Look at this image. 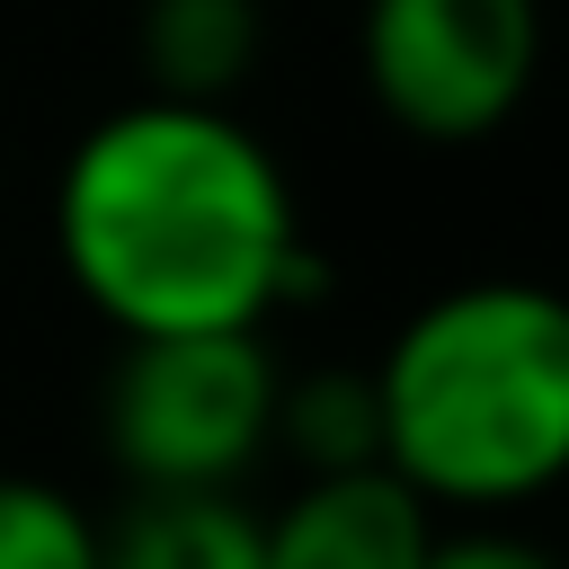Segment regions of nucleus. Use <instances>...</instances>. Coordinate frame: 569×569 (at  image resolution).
Listing matches in <instances>:
<instances>
[{"label":"nucleus","instance_id":"423d86ee","mask_svg":"<svg viewBox=\"0 0 569 569\" xmlns=\"http://www.w3.org/2000/svg\"><path fill=\"white\" fill-rule=\"evenodd\" d=\"M258 44H267L258 0H142V18H133V53H142L151 98L231 107L258 71Z\"/></svg>","mask_w":569,"mask_h":569},{"label":"nucleus","instance_id":"20e7f679","mask_svg":"<svg viewBox=\"0 0 569 569\" xmlns=\"http://www.w3.org/2000/svg\"><path fill=\"white\" fill-rule=\"evenodd\" d=\"M356 62L409 142H489L542 71V0H365Z\"/></svg>","mask_w":569,"mask_h":569},{"label":"nucleus","instance_id":"6e6552de","mask_svg":"<svg viewBox=\"0 0 569 569\" xmlns=\"http://www.w3.org/2000/svg\"><path fill=\"white\" fill-rule=\"evenodd\" d=\"M276 445L302 471H356L382 462L373 445V382L365 373H302L276 391Z\"/></svg>","mask_w":569,"mask_h":569},{"label":"nucleus","instance_id":"1a4fd4ad","mask_svg":"<svg viewBox=\"0 0 569 569\" xmlns=\"http://www.w3.org/2000/svg\"><path fill=\"white\" fill-rule=\"evenodd\" d=\"M0 569H98V516L36 471H0Z\"/></svg>","mask_w":569,"mask_h":569},{"label":"nucleus","instance_id":"39448f33","mask_svg":"<svg viewBox=\"0 0 569 569\" xmlns=\"http://www.w3.org/2000/svg\"><path fill=\"white\" fill-rule=\"evenodd\" d=\"M427 551H436V507L382 462L302 471V489L276 516H258L267 569H427Z\"/></svg>","mask_w":569,"mask_h":569},{"label":"nucleus","instance_id":"f257e3e1","mask_svg":"<svg viewBox=\"0 0 569 569\" xmlns=\"http://www.w3.org/2000/svg\"><path fill=\"white\" fill-rule=\"evenodd\" d=\"M53 249L116 338L267 329L320 293L284 160L204 98L107 107L53 178Z\"/></svg>","mask_w":569,"mask_h":569},{"label":"nucleus","instance_id":"f03ea898","mask_svg":"<svg viewBox=\"0 0 569 569\" xmlns=\"http://www.w3.org/2000/svg\"><path fill=\"white\" fill-rule=\"evenodd\" d=\"M365 382L382 471L436 516H507L569 462V311L525 276L418 302Z\"/></svg>","mask_w":569,"mask_h":569},{"label":"nucleus","instance_id":"7ed1b4c3","mask_svg":"<svg viewBox=\"0 0 569 569\" xmlns=\"http://www.w3.org/2000/svg\"><path fill=\"white\" fill-rule=\"evenodd\" d=\"M284 365L267 329H196V338H124L107 373V453L142 498L169 489H240L276 445Z\"/></svg>","mask_w":569,"mask_h":569},{"label":"nucleus","instance_id":"9d476101","mask_svg":"<svg viewBox=\"0 0 569 569\" xmlns=\"http://www.w3.org/2000/svg\"><path fill=\"white\" fill-rule=\"evenodd\" d=\"M427 569H560L542 542L507 533V525H471V533H436Z\"/></svg>","mask_w":569,"mask_h":569},{"label":"nucleus","instance_id":"0eeeda50","mask_svg":"<svg viewBox=\"0 0 569 569\" xmlns=\"http://www.w3.org/2000/svg\"><path fill=\"white\" fill-rule=\"evenodd\" d=\"M98 569H267V560L258 516L231 489H169L98 525Z\"/></svg>","mask_w":569,"mask_h":569}]
</instances>
